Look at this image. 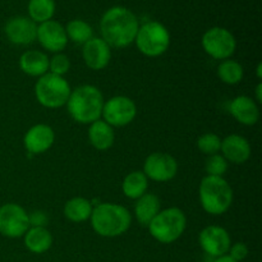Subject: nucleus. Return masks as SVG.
<instances>
[{
	"mask_svg": "<svg viewBox=\"0 0 262 262\" xmlns=\"http://www.w3.org/2000/svg\"><path fill=\"white\" fill-rule=\"evenodd\" d=\"M140 28L137 17L123 7L110 8L104 13L100 22L101 38L114 49H124L135 42Z\"/></svg>",
	"mask_w": 262,
	"mask_h": 262,
	"instance_id": "f257e3e1",
	"label": "nucleus"
},
{
	"mask_svg": "<svg viewBox=\"0 0 262 262\" xmlns=\"http://www.w3.org/2000/svg\"><path fill=\"white\" fill-rule=\"evenodd\" d=\"M104 102V95L96 86L82 84L72 90L66 105L74 122L79 124H91L101 119Z\"/></svg>",
	"mask_w": 262,
	"mask_h": 262,
	"instance_id": "f03ea898",
	"label": "nucleus"
},
{
	"mask_svg": "<svg viewBox=\"0 0 262 262\" xmlns=\"http://www.w3.org/2000/svg\"><path fill=\"white\" fill-rule=\"evenodd\" d=\"M92 229L104 238H117L128 232L132 224V215L122 205L114 202L99 204L92 210Z\"/></svg>",
	"mask_w": 262,
	"mask_h": 262,
	"instance_id": "7ed1b4c3",
	"label": "nucleus"
},
{
	"mask_svg": "<svg viewBox=\"0 0 262 262\" xmlns=\"http://www.w3.org/2000/svg\"><path fill=\"white\" fill-rule=\"evenodd\" d=\"M201 206L207 214L223 215L232 207L233 188L224 177L206 176L202 178L199 188Z\"/></svg>",
	"mask_w": 262,
	"mask_h": 262,
	"instance_id": "20e7f679",
	"label": "nucleus"
},
{
	"mask_svg": "<svg viewBox=\"0 0 262 262\" xmlns=\"http://www.w3.org/2000/svg\"><path fill=\"white\" fill-rule=\"evenodd\" d=\"M187 227V217L179 207H168L160 210L148 224L151 237L163 245L177 242L183 235Z\"/></svg>",
	"mask_w": 262,
	"mask_h": 262,
	"instance_id": "39448f33",
	"label": "nucleus"
},
{
	"mask_svg": "<svg viewBox=\"0 0 262 262\" xmlns=\"http://www.w3.org/2000/svg\"><path fill=\"white\" fill-rule=\"evenodd\" d=\"M72 89L64 77L46 73L35 84V96L38 104L48 109H58L67 104Z\"/></svg>",
	"mask_w": 262,
	"mask_h": 262,
	"instance_id": "423d86ee",
	"label": "nucleus"
},
{
	"mask_svg": "<svg viewBox=\"0 0 262 262\" xmlns=\"http://www.w3.org/2000/svg\"><path fill=\"white\" fill-rule=\"evenodd\" d=\"M135 42L141 54L148 58H158L170 46V33L164 25L156 20L140 26Z\"/></svg>",
	"mask_w": 262,
	"mask_h": 262,
	"instance_id": "0eeeda50",
	"label": "nucleus"
},
{
	"mask_svg": "<svg viewBox=\"0 0 262 262\" xmlns=\"http://www.w3.org/2000/svg\"><path fill=\"white\" fill-rule=\"evenodd\" d=\"M202 48L205 53L216 60L232 58L237 49V41L233 33L223 27H212L202 36Z\"/></svg>",
	"mask_w": 262,
	"mask_h": 262,
	"instance_id": "6e6552de",
	"label": "nucleus"
},
{
	"mask_svg": "<svg viewBox=\"0 0 262 262\" xmlns=\"http://www.w3.org/2000/svg\"><path fill=\"white\" fill-rule=\"evenodd\" d=\"M30 229L28 214L20 205L9 202L0 206V234L5 238H22Z\"/></svg>",
	"mask_w": 262,
	"mask_h": 262,
	"instance_id": "1a4fd4ad",
	"label": "nucleus"
},
{
	"mask_svg": "<svg viewBox=\"0 0 262 262\" xmlns=\"http://www.w3.org/2000/svg\"><path fill=\"white\" fill-rule=\"evenodd\" d=\"M137 106L135 101L127 96H114L104 102L101 117L104 122L114 127H125L135 120Z\"/></svg>",
	"mask_w": 262,
	"mask_h": 262,
	"instance_id": "9d476101",
	"label": "nucleus"
},
{
	"mask_svg": "<svg viewBox=\"0 0 262 262\" xmlns=\"http://www.w3.org/2000/svg\"><path fill=\"white\" fill-rule=\"evenodd\" d=\"M142 171L150 181L165 183L177 176L178 163L170 154L152 152L146 158Z\"/></svg>",
	"mask_w": 262,
	"mask_h": 262,
	"instance_id": "9b49d317",
	"label": "nucleus"
},
{
	"mask_svg": "<svg viewBox=\"0 0 262 262\" xmlns=\"http://www.w3.org/2000/svg\"><path fill=\"white\" fill-rule=\"evenodd\" d=\"M199 243L206 255L216 258L227 255L232 246V238L225 228L219 225H209L200 232Z\"/></svg>",
	"mask_w": 262,
	"mask_h": 262,
	"instance_id": "f8f14e48",
	"label": "nucleus"
},
{
	"mask_svg": "<svg viewBox=\"0 0 262 262\" xmlns=\"http://www.w3.org/2000/svg\"><path fill=\"white\" fill-rule=\"evenodd\" d=\"M36 40L45 50L58 54L66 49L67 43H68V36H67L66 28L60 23L50 19L37 26V38Z\"/></svg>",
	"mask_w": 262,
	"mask_h": 262,
	"instance_id": "ddd939ff",
	"label": "nucleus"
},
{
	"mask_svg": "<svg viewBox=\"0 0 262 262\" xmlns=\"http://www.w3.org/2000/svg\"><path fill=\"white\" fill-rule=\"evenodd\" d=\"M55 142V132L53 128L43 123L32 125L23 137V145L31 155H40L50 150Z\"/></svg>",
	"mask_w": 262,
	"mask_h": 262,
	"instance_id": "4468645a",
	"label": "nucleus"
},
{
	"mask_svg": "<svg viewBox=\"0 0 262 262\" xmlns=\"http://www.w3.org/2000/svg\"><path fill=\"white\" fill-rule=\"evenodd\" d=\"M4 32L14 45H31L37 38V25L27 17H14L8 20Z\"/></svg>",
	"mask_w": 262,
	"mask_h": 262,
	"instance_id": "2eb2a0df",
	"label": "nucleus"
},
{
	"mask_svg": "<svg viewBox=\"0 0 262 262\" xmlns=\"http://www.w3.org/2000/svg\"><path fill=\"white\" fill-rule=\"evenodd\" d=\"M82 58L84 64L92 71H102L112 59V48L102 38L92 37L82 48Z\"/></svg>",
	"mask_w": 262,
	"mask_h": 262,
	"instance_id": "dca6fc26",
	"label": "nucleus"
},
{
	"mask_svg": "<svg viewBox=\"0 0 262 262\" xmlns=\"http://www.w3.org/2000/svg\"><path fill=\"white\" fill-rule=\"evenodd\" d=\"M222 155L228 163L235 165L245 164L251 158V145L245 137L239 135H229L222 140Z\"/></svg>",
	"mask_w": 262,
	"mask_h": 262,
	"instance_id": "f3484780",
	"label": "nucleus"
},
{
	"mask_svg": "<svg viewBox=\"0 0 262 262\" xmlns=\"http://www.w3.org/2000/svg\"><path fill=\"white\" fill-rule=\"evenodd\" d=\"M229 113L238 123L248 127L255 125L260 119V109L257 102L245 95L234 97L230 101Z\"/></svg>",
	"mask_w": 262,
	"mask_h": 262,
	"instance_id": "a211bd4d",
	"label": "nucleus"
},
{
	"mask_svg": "<svg viewBox=\"0 0 262 262\" xmlns=\"http://www.w3.org/2000/svg\"><path fill=\"white\" fill-rule=\"evenodd\" d=\"M19 68L27 76L40 78L49 73V56L38 50L25 51L19 58Z\"/></svg>",
	"mask_w": 262,
	"mask_h": 262,
	"instance_id": "6ab92c4d",
	"label": "nucleus"
},
{
	"mask_svg": "<svg viewBox=\"0 0 262 262\" xmlns=\"http://www.w3.org/2000/svg\"><path fill=\"white\" fill-rule=\"evenodd\" d=\"M25 246L31 253L42 255L53 246V235L46 227H30L23 235Z\"/></svg>",
	"mask_w": 262,
	"mask_h": 262,
	"instance_id": "aec40b11",
	"label": "nucleus"
},
{
	"mask_svg": "<svg viewBox=\"0 0 262 262\" xmlns=\"http://www.w3.org/2000/svg\"><path fill=\"white\" fill-rule=\"evenodd\" d=\"M89 141L99 151L109 150L115 141L114 128L102 119L91 123L89 128Z\"/></svg>",
	"mask_w": 262,
	"mask_h": 262,
	"instance_id": "412c9836",
	"label": "nucleus"
},
{
	"mask_svg": "<svg viewBox=\"0 0 262 262\" xmlns=\"http://www.w3.org/2000/svg\"><path fill=\"white\" fill-rule=\"evenodd\" d=\"M161 201L155 193L146 192L143 196L136 200L135 204V216L140 224L148 227L154 217L160 212Z\"/></svg>",
	"mask_w": 262,
	"mask_h": 262,
	"instance_id": "4be33fe9",
	"label": "nucleus"
},
{
	"mask_svg": "<svg viewBox=\"0 0 262 262\" xmlns=\"http://www.w3.org/2000/svg\"><path fill=\"white\" fill-rule=\"evenodd\" d=\"M92 202L84 197H73L64 205V216L73 223H83L90 220L92 214Z\"/></svg>",
	"mask_w": 262,
	"mask_h": 262,
	"instance_id": "5701e85b",
	"label": "nucleus"
},
{
	"mask_svg": "<svg viewBox=\"0 0 262 262\" xmlns=\"http://www.w3.org/2000/svg\"><path fill=\"white\" fill-rule=\"evenodd\" d=\"M148 179L143 171L135 170L125 176L122 183V191L127 199L137 200L147 192Z\"/></svg>",
	"mask_w": 262,
	"mask_h": 262,
	"instance_id": "b1692460",
	"label": "nucleus"
},
{
	"mask_svg": "<svg viewBox=\"0 0 262 262\" xmlns=\"http://www.w3.org/2000/svg\"><path fill=\"white\" fill-rule=\"evenodd\" d=\"M216 72L220 81L225 84H229V86L241 83L243 76H245V69H243L242 64L238 63L237 60H233V59L223 60L217 67Z\"/></svg>",
	"mask_w": 262,
	"mask_h": 262,
	"instance_id": "393cba45",
	"label": "nucleus"
},
{
	"mask_svg": "<svg viewBox=\"0 0 262 262\" xmlns=\"http://www.w3.org/2000/svg\"><path fill=\"white\" fill-rule=\"evenodd\" d=\"M55 13L54 0H30L28 3V14L30 19L35 23L48 22Z\"/></svg>",
	"mask_w": 262,
	"mask_h": 262,
	"instance_id": "a878e982",
	"label": "nucleus"
},
{
	"mask_svg": "<svg viewBox=\"0 0 262 262\" xmlns=\"http://www.w3.org/2000/svg\"><path fill=\"white\" fill-rule=\"evenodd\" d=\"M67 36L76 45L83 46L87 41L94 37V30L87 22L82 19H73L67 25L66 27Z\"/></svg>",
	"mask_w": 262,
	"mask_h": 262,
	"instance_id": "bb28decb",
	"label": "nucleus"
},
{
	"mask_svg": "<svg viewBox=\"0 0 262 262\" xmlns=\"http://www.w3.org/2000/svg\"><path fill=\"white\" fill-rule=\"evenodd\" d=\"M197 148L207 156L216 155L222 148V138L215 133H205L197 140Z\"/></svg>",
	"mask_w": 262,
	"mask_h": 262,
	"instance_id": "cd10ccee",
	"label": "nucleus"
},
{
	"mask_svg": "<svg viewBox=\"0 0 262 262\" xmlns=\"http://www.w3.org/2000/svg\"><path fill=\"white\" fill-rule=\"evenodd\" d=\"M228 166H229V163L225 160L224 156L216 154V155L209 156L205 169H206L207 176L224 177V174L228 171Z\"/></svg>",
	"mask_w": 262,
	"mask_h": 262,
	"instance_id": "c85d7f7f",
	"label": "nucleus"
},
{
	"mask_svg": "<svg viewBox=\"0 0 262 262\" xmlns=\"http://www.w3.org/2000/svg\"><path fill=\"white\" fill-rule=\"evenodd\" d=\"M71 69V60L68 55L63 53H58L49 59V73H53L55 76L64 77Z\"/></svg>",
	"mask_w": 262,
	"mask_h": 262,
	"instance_id": "c756f323",
	"label": "nucleus"
},
{
	"mask_svg": "<svg viewBox=\"0 0 262 262\" xmlns=\"http://www.w3.org/2000/svg\"><path fill=\"white\" fill-rule=\"evenodd\" d=\"M248 253H250V250H248L247 245L243 242L234 243V245L230 246L229 251H228V255H229L233 260L237 261V262L246 260L248 256Z\"/></svg>",
	"mask_w": 262,
	"mask_h": 262,
	"instance_id": "7c9ffc66",
	"label": "nucleus"
},
{
	"mask_svg": "<svg viewBox=\"0 0 262 262\" xmlns=\"http://www.w3.org/2000/svg\"><path fill=\"white\" fill-rule=\"evenodd\" d=\"M28 219H30V227H46L49 220L43 211H33L32 214H28Z\"/></svg>",
	"mask_w": 262,
	"mask_h": 262,
	"instance_id": "2f4dec72",
	"label": "nucleus"
},
{
	"mask_svg": "<svg viewBox=\"0 0 262 262\" xmlns=\"http://www.w3.org/2000/svg\"><path fill=\"white\" fill-rule=\"evenodd\" d=\"M255 99H256V102H258V104H261L262 102V83H260L256 86V90H255Z\"/></svg>",
	"mask_w": 262,
	"mask_h": 262,
	"instance_id": "473e14b6",
	"label": "nucleus"
},
{
	"mask_svg": "<svg viewBox=\"0 0 262 262\" xmlns=\"http://www.w3.org/2000/svg\"><path fill=\"white\" fill-rule=\"evenodd\" d=\"M212 262H237V261L233 260V258L227 253V255H223V256H220V257L214 258V261Z\"/></svg>",
	"mask_w": 262,
	"mask_h": 262,
	"instance_id": "72a5a7b5",
	"label": "nucleus"
},
{
	"mask_svg": "<svg viewBox=\"0 0 262 262\" xmlns=\"http://www.w3.org/2000/svg\"><path fill=\"white\" fill-rule=\"evenodd\" d=\"M256 72H257V77L258 78H262V64L258 63L257 64V69H256Z\"/></svg>",
	"mask_w": 262,
	"mask_h": 262,
	"instance_id": "f704fd0d",
	"label": "nucleus"
}]
</instances>
